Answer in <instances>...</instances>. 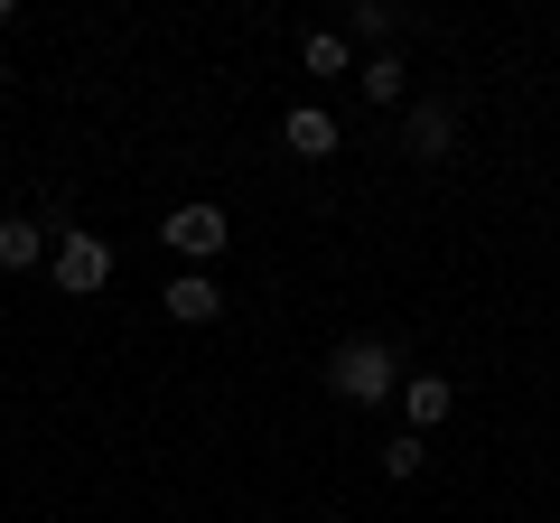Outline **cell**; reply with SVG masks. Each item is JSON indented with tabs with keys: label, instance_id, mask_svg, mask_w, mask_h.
<instances>
[{
	"label": "cell",
	"instance_id": "4",
	"mask_svg": "<svg viewBox=\"0 0 560 523\" xmlns=\"http://www.w3.org/2000/svg\"><path fill=\"white\" fill-rule=\"evenodd\" d=\"M401 411H411V430L430 440V430L458 411V383H448V374H411V383H401Z\"/></svg>",
	"mask_w": 560,
	"mask_h": 523
},
{
	"label": "cell",
	"instance_id": "11",
	"mask_svg": "<svg viewBox=\"0 0 560 523\" xmlns=\"http://www.w3.org/2000/svg\"><path fill=\"white\" fill-rule=\"evenodd\" d=\"M300 66H308V75H346V38H337V28H318V38L300 47Z\"/></svg>",
	"mask_w": 560,
	"mask_h": 523
},
{
	"label": "cell",
	"instance_id": "9",
	"mask_svg": "<svg viewBox=\"0 0 560 523\" xmlns=\"http://www.w3.org/2000/svg\"><path fill=\"white\" fill-rule=\"evenodd\" d=\"M401 84H411V66H401L393 47H374V57H364V94H374V103H401Z\"/></svg>",
	"mask_w": 560,
	"mask_h": 523
},
{
	"label": "cell",
	"instance_id": "13",
	"mask_svg": "<svg viewBox=\"0 0 560 523\" xmlns=\"http://www.w3.org/2000/svg\"><path fill=\"white\" fill-rule=\"evenodd\" d=\"M0 84H10V57H0Z\"/></svg>",
	"mask_w": 560,
	"mask_h": 523
},
{
	"label": "cell",
	"instance_id": "1",
	"mask_svg": "<svg viewBox=\"0 0 560 523\" xmlns=\"http://www.w3.org/2000/svg\"><path fill=\"white\" fill-rule=\"evenodd\" d=\"M327 393L337 403H383V393H401V364L383 337H346L337 356H327Z\"/></svg>",
	"mask_w": 560,
	"mask_h": 523
},
{
	"label": "cell",
	"instance_id": "7",
	"mask_svg": "<svg viewBox=\"0 0 560 523\" xmlns=\"http://www.w3.org/2000/svg\"><path fill=\"white\" fill-rule=\"evenodd\" d=\"M280 141H290V160H327V150H337V121H327L318 103H300V113L280 121Z\"/></svg>",
	"mask_w": 560,
	"mask_h": 523
},
{
	"label": "cell",
	"instance_id": "12",
	"mask_svg": "<svg viewBox=\"0 0 560 523\" xmlns=\"http://www.w3.org/2000/svg\"><path fill=\"white\" fill-rule=\"evenodd\" d=\"M393 28H401V10H393V0H355V38H393Z\"/></svg>",
	"mask_w": 560,
	"mask_h": 523
},
{
	"label": "cell",
	"instance_id": "5",
	"mask_svg": "<svg viewBox=\"0 0 560 523\" xmlns=\"http://www.w3.org/2000/svg\"><path fill=\"white\" fill-rule=\"evenodd\" d=\"M448 141H458V113H448V103H420V113L401 121V150H411V160H448Z\"/></svg>",
	"mask_w": 560,
	"mask_h": 523
},
{
	"label": "cell",
	"instance_id": "3",
	"mask_svg": "<svg viewBox=\"0 0 560 523\" xmlns=\"http://www.w3.org/2000/svg\"><path fill=\"white\" fill-rule=\"evenodd\" d=\"M160 234H168V253H187V262H215L234 224H224V206H178V216H168Z\"/></svg>",
	"mask_w": 560,
	"mask_h": 523
},
{
	"label": "cell",
	"instance_id": "2",
	"mask_svg": "<svg viewBox=\"0 0 560 523\" xmlns=\"http://www.w3.org/2000/svg\"><path fill=\"white\" fill-rule=\"evenodd\" d=\"M103 281H113V243L103 234H57V290L66 300H94Z\"/></svg>",
	"mask_w": 560,
	"mask_h": 523
},
{
	"label": "cell",
	"instance_id": "6",
	"mask_svg": "<svg viewBox=\"0 0 560 523\" xmlns=\"http://www.w3.org/2000/svg\"><path fill=\"white\" fill-rule=\"evenodd\" d=\"M168 318H178V327H215L224 318V290L206 281V271H187V281H168Z\"/></svg>",
	"mask_w": 560,
	"mask_h": 523
},
{
	"label": "cell",
	"instance_id": "10",
	"mask_svg": "<svg viewBox=\"0 0 560 523\" xmlns=\"http://www.w3.org/2000/svg\"><path fill=\"white\" fill-rule=\"evenodd\" d=\"M420 458H430V440H420V430H401V440H383V477H420Z\"/></svg>",
	"mask_w": 560,
	"mask_h": 523
},
{
	"label": "cell",
	"instance_id": "8",
	"mask_svg": "<svg viewBox=\"0 0 560 523\" xmlns=\"http://www.w3.org/2000/svg\"><path fill=\"white\" fill-rule=\"evenodd\" d=\"M47 253V224L38 216H0V271H28Z\"/></svg>",
	"mask_w": 560,
	"mask_h": 523
}]
</instances>
